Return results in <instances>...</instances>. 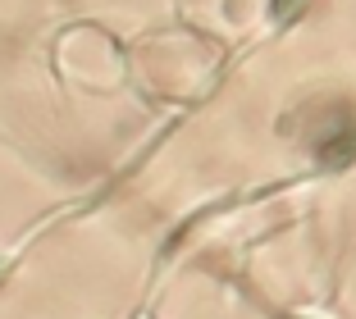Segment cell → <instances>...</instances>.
Segmentation results:
<instances>
[]
</instances>
